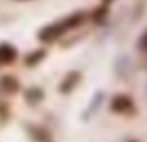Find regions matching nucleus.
<instances>
[{
	"label": "nucleus",
	"mask_w": 147,
	"mask_h": 142,
	"mask_svg": "<svg viewBox=\"0 0 147 142\" xmlns=\"http://www.w3.org/2000/svg\"><path fill=\"white\" fill-rule=\"evenodd\" d=\"M83 19H85V14H83V12H75V14L67 16V18H66L64 21H61V23L49 24V26L42 28V30L38 31V38H40L42 42H54L55 38H59L61 35H64L66 31H69V30H73V28L80 26V24L83 23Z\"/></svg>",
	"instance_id": "f257e3e1"
},
{
	"label": "nucleus",
	"mask_w": 147,
	"mask_h": 142,
	"mask_svg": "<svg viewBox=\"0 0 147 142\" xmlns=\"http://www.w3.org/2000/svg\"><path fill=\"white\" fill-rule=\"evenodd\" d=\"M111 109L114 113H119V114H126L130 111H133V101L131 97L125 95V94H118L113 97L111 101Z\"/></svg>",
	"instance_id": "f03ea898"
},
{
	"label": "nucleus",
	"mask_w": 147,
	"mask_h": 142,
	"mask_svg": "<svg viewBox=\"0 0 147 142\" xmlns=\"http://www.w3.org/2000/svg\"><path fill=\"white\" fill-rule=\"evenodd\" d=\"M80 78H82L80 71H71V73H67V75H66V78L62 80V83H61L59 90H61L62 94H69L73 89H75V87L78 85Z\"/></svg>",
	"instance_id": "7ed1b4c3"
},
{
	"label": "nucleus",
	"mask_w": 147,
	"mask_h": 142,
	"mask_svg": "<svg viewBox=\"0 0 147 142\" xmlns=\"http://www.w3.org/2000/svg\"><path fill=\"white\" fill-rule=\"evenodd\" d=\"M16 55H18V50L12 45H9V43H2V45H0V66L12 62L16 59Z\"/></svg>",
	"instance_id": "20e7f679"
},
{
	"label": "nucleus",
	"mask_w": 147,
	"mask_h": 142,
	"mask_svg": "<svg viewBox=\"0 0 147 142\" xmlns=\"http://www.w3.org/2000/svg\"><path fill=\"white\" fill-rule=\"evenodd\" d=\"M30 128V133H31V137L36 140V142H52V139H50V135H49V132L47 130H43V128H40V126H28Z\"/></svg>",
	"instance_id": "39448f33"
},
{
	"label": "nucleus",
	"mask_w": 147,
	"mask_h": 142,
	"mask_svg": "<svg viewBox=\"0 0 147 142\" xmlns=\"http://www.w3.org/2000/svg\"><path fill=\"white\" fill-rule=\"evenodd\" d=\"M0 87H2L5 92H9V94H14V92H18L19 83H18V80L14 76H2L0 78Z\"/></svg>",
	"instance_id": "423d86ee"
},
{
	"label": "nucleus",
	"mask_w": 147,
	"mask_h": 142,
	"mask_svg": "<svg viewBox=\"0 0 147 142\" xmlns=\"http://www.w3.org/2000/svg\"><path fill=\"white\" fill-rule=\"evenodd\" d=\"M24 99H26L30 104H38V102L43 99V90H42V89H38V87H31V89H28V90H26Z\"/></svg>",
	"instance_id": "0eeeda50"
},
{
	"label": "nucleus",
	"mask_w": 147,
	"mask_h": 142,
	"mask_svg": "<svg viewBox=\"0 0 147 142\" xmlns=\"http://www.w3.org/2000/svg\"><path fill=\"white\" fill-rule=\"evenodd\" d=\"M43 57H45V50H43V49L35 50V52H31V54L26 57V64H28V66H35V64H38Z\"/></svg>",
	"instance_id": "6e6552de"
},
{
	"label": "nucleus",
	"mask_w": 147,
	"mask_h": 142,
	"mask_svg": "<svg viewBox=\"0 0 147 142\" xmlns=\"http://www.w3.org/2000/svg\"><path fill=\"white\" fill-rule=\"evenodd\" d=\"M106 16H107V5H102L99 9V12H94V21L95 23H102Z\"/></svg>",
	"instance_id": "1a4fd4ad"
},
{
	"label": "nucleus",
	"mask_w": 147,
	"mask_h": 142,
	"mask_svg": "<svg viewBox=\"0 0 147 142\" xmlns=\"http://www.w3.org/2000/svg\"><path fill=\"white\" fill-rule=\"evenodd\" d=\"M140 49L147 52V31H145V33H144V37L140 38Z\"/></svg>",
	"instance_id": "9d476101"
},
{
	"label": "nucleus",
	"mask_w": 147,
	"mask_h": 142,
	"mask_svg": "<svg viewBox=\"0 0 147 142\" xmlns=\"http://www.w3.org/2000/svg\"><path fill=\"white\" fill-rule=\"evenodd\" d=\"M111 2H113V0H102V4H104V5H109Z\"/></svg>",
	"instance_id": "9b49d317"
}]
</instances>
